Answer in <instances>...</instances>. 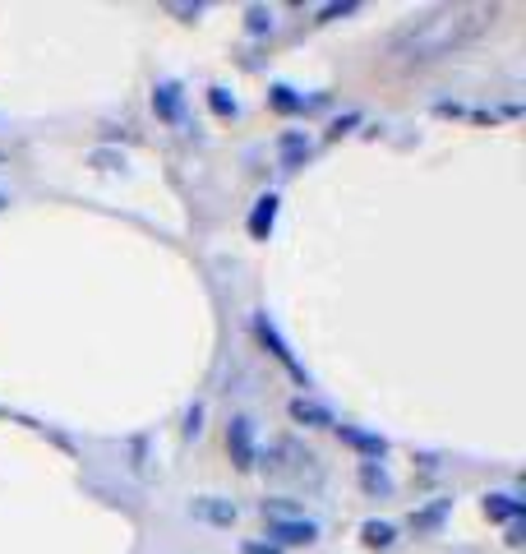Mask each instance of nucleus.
<instances>
[{"label": "nucleus", "mask_w": 526, "mask_h": 554, "mask_svg": "<svg viewBox=\"0 0 526 554\" xmlns=\"http://www.w3.org/2000/svg\"><path fill=\"white\" fill-rule=\"evenodd\" d=\"M356 485L365 499H393L397 476L388 471V462H356Z\"/></svg>", "instance_id": "9b49d317"}, {"label": "nucleus", "mask_w": 526, "mask_h": 554, "mask_svg": "<svg viewBox=\"0 0 526 554\" xmlns=\"http://www.w3.org/2000/svg\"><path fill=\"white\" fill-rule=\"evenodd\" d=\"M480 513L490 522H508V527H513V522L526 518V499L517 490H490L480 499Z\"/></svg>", "instance_id": "f8f14e48"}, {"label": "nucleus", "mask_w": 526, "mask_h": 554, "mask_svg": "<svg viewBox=\"0 0 526 554\" xmlns=\"http://www.w3.org/2000/svg\"><path fill=\"white\" fill-rule=\"evenodd\" d=\"M314 157H319V139H314L310 130H282L277 134V167L287 171V176L305 171Z\"/></svg>", "instance_id": "423d86ee"}, {"label": "nucleus", "mask_w": 526, "mask_h": 554, "mask_svg": "<svg viewBox=\"0 0 526 554\" xmlns=\"http://www.w3.org/2000/svg\"><path fill=\"white\" fill-rule=\"evenodd\" d=\"M250 338L259 342V351H268V356L282 365V374H287L291 384H300L305 393H310V388H314V374L305 370V361L296 356V347L287 342V333L277 328V319H273L268 310H254V314H250Z\"/></svg>", "instance_id": "f257e3e1"}, {"label": "nucleus", "mask_w": 526, "mask_h": 554, "mask_svg": "<svg viewBox=\"0 0 526 554\" xmlns=\"http://www.w3.org/2000/svg\"><path fill=\"white\" fill-rule=\"evenodd\" d=\"M162 14L180 19V24H199V19L208 14V5H204V0H194V5H176V0H167V5H162Z\"/></svg>", "instance_id": "aec40b11"}, {"label": "nucleus", "mask_w": 526, "mask_h": 554, "mask_svg": "<svg viewBox=\"0 0 526 554\" xmlns=\"http://www.w3.org/2000/svg\"><path fill=\"white\" fill-rule=\"evenodd\" d=\"M259 513L263 518H296V504H291V499H263Z\"/></svg>", "instance_id": "4be33fe9"}, {"label": "nucleus", "mask_w": 526, "mask_h": 554, "mask_svg": "<svg viewBox=\"0 0 526 554\" xmlns=\"http://www.w3.org/2000/svg\"><path fill=\"white\" fill-rule=\"evenodd\" d=\"M153 116L171 130H190V97H185V84L180 79H157L153 84Z\"/></svg>", "instance_id": "39448f33"}, {"label": "nucleus", "mask_w": 526, "mask_h": 554, "mask_svg": "<svg viewBox=\"0 0 526 554\" xmlns=\"http://www.w3.org/2000/svg\"><path fill=\"white\" fill-rule=\"evenodd\" d=\"M360 10H365L360 0H342V5H319L314 24H337V19H351V14H360Z\"/></svg>", "instance_id": "a211bd4d"}, {"label": "nucleus", "mask_w": 526, "mask_h": 554, "mask_svg": "<svg viewBox=\"0 0 526 554\" xmlns=\"http://www.w3.org/2000/svg\"><path fill=\"white\" fill-rule=\"evenodd\" d=\"M263 102H268V111H277V116H314V111H328L333 107V93H300L296 84H268V93H263Z\"/></svg>", "instance_id": "7ed1b4c3"}, {"label": "nucleus", "mask_w": 526, "mask_h": 554, "mask_svg": "<svg viewBox=\"0 0 526 554\" xmlns=\"http://www.w3.org/2000/svg\"><path fill=\"white\" fill-rule=\"evenodd\" d=\"M277 213H282V194L277 190H263L259 199H254L250 217H245V231H250V241H273V231H277Z\"/></svg>", "instance_id": "1a4fd4ad"}, {"label": "nucleus", "mask_w": 526, "mask_h": 554, "mask_svg": "<svg viewBox=\"0 0 526 554\" xmlns=\"http://www.w3.org/2000/svg\"><path fill=\"white\" fill-rule=\"evenodd\" d=\"M240 554H287V550H277L273 541H240Z\"/></svg>", "instance_id": "b1692460"}, {"label": "nucleus", "mask_w": 526, "mask_h": 554, "mask_svg": "<svg viewBox=\"0 0 526 554\" xmlns=\"http://www.w3.org/2000/svg\"><path fill=\"white\" fill-rule=\"evenodd\" d=\"M333 434L351 448V453H356L360 462H383V458H388V448H393L379 430H365V425H351V421H337Z\"/></svg>", "instance_id": "0eeeda50"}, {"label": "nucleus", "mask_w": 526, "mask_h": 554, "mask_svg": "<svg viewBox=\"0 0 526 554\" xmlns=\"http://www.w3.org/2000/svg\"><path fill=\"white\" fill-rule=\"evenodd\" d=\"M245 33L250 37H273L277 33V10L273 5H245Z\"/></svg>", "instance_id": "2eb2a0df"}, {"label": "nucleus", "mask_w": 526, "mask_h": 554, "mask_svg": "<svg viewBox=\"0 0 526 554\" xmlns=\"http://www.w3.org/2000/svg\"><path fill=\"white\" fill-rule=\"evenodd\" d=\"M88 167H97V171H125V153H120V148H111V144H97L93 153H88Z\"/></svg>", "instance_id": "f3484780"}, {"label": "nucleus", "mask_w": 526, "mask_h": 554, "mask_svg": "<svg viewBox=\"0 0 526 554\" xmlns=\"http://www.w3.org/2000/svg\"><path fill=\"white\" fill-rule=\"evenodd\" d=\"M360 121H365V111H347V116H337V121L328 125V139H342V134H351Z\"/></svg>", "instance_id": "412c9836"}, {"label": "nucleus", "mask_w": 526, "mask_h": 554, "mask_svg": "<svg viewBox=\"0 0 526 554\" xmlns=\"http://www.w3.org/2000/svg\"><path fill=\"white\" fill-rule=\"evenodd\" d=\"M208 107H213V116H222V121H240V111H245V107H240V97L231 93L227 84L208 88Z\"/></svg>", "instance_id": "dca6fc26"}, {"label": "nucleus", "mask_w": 526, "mask_h": 554, "mask_svg": "<svg viewBox=\"0 0 526 554\" xmlns=\"http://www.w3.org/2000/svg\"><path fill=\"white\" fill-rule=\"evenodd\" d=\"M204 416H208V402L194 398L190 407H185V425H180V430H185V439H199V434H204Z\"/></svg>", "instance_id": "6ab92c4d"}, {"label": "nucleus", "mask_w": 526, "mask_h": 554, "mask_svg": "<svg viewBox=\"0 0 526 554\" xmlns=\"http://www.w3.org/2000/svg\"><path fill=\"white\" fill-rule=\"evenodd\" d=\"M5 208H10V194H5V190H0V213H5Z\"/></svg>", "instance_id": "a878e982"}, {"label": "nucleus", "mask_w": 526, "mask_h": 554, "mask_svg": "<svg viewBox=\"0 0 526 554\" xmlns=\"http://www.w3.org/2000/svg\"><path fill=\"white\" fill-rule=\"evenodd\" d=\"M190 518L204 522V527L227 531V527H236V522H240V504H236V499H227V494H194V499H190Z\"/></svg>", "instance_id": "6e6552de"}, {"label": "nucleus", "mask_w": 526, "mask_h": 554, "mask_svg": "<svg viewBox=\"0 0 526 554\" xmlns=\"http://www.w3.org/2000/svg\"><path fill=\"white\" fill-rule=\"evenodd\" d=\"M522 522H513V527H508V545H513V550H517V545H522Z\"/></svg>", "instance_id": "393cba45"}, {"label": "nucleus", "mask_w": 526, "mask_h": 554, "mask_svg": "<svg viewBox=\"0 0 526 554\" xmlns=\"http://www.w3.org/2000/svg\"><path fill=\"white\" fill-rule=\"evenodd\" d=\"M263 541H273L277 550H310V545L323 541V527L314 518H305V513H296V518H268Z\"/></svg>", "instance_id": "20e7f679"}, {"label": "nucleus", "mask_w": 526, "mask_h": 554, "mask_svg": "<svg viewBox=\"0 0 526 554\" xmlns=\"http://www.w3.org/2000/svg\"><path fill=\"white\" fill-rule=\"evenodd\" d=\"M130 453H134L130 471H144L148 467V434H134V439H130Z\"/></svg>", "instance_id": "5701e85b"}, {"label": "nucleus", "mask_w": 526, "mask_h": 554, "mask_svg": "<svg viewBox=\"0 0 526 554\" xmlns=\"http://www.w3.org/2000/svg\"><path fill=\"white\" fill-rule=\"evenodd\" d=\"M448 518H453V494H439L425 508H411V531L416 536H439Z\"/></svg>", "instance_id": "ddd939ff"}, {"label": "nucleus", "mask_w": 526, "mask_h": 554, "mask_svg": "<svg viewBox=\"0 0 526 554\" xmlns=\"http://www.w3.org/2000/svg\"><path fill=\"white\" fill-rule=\"evenodd\" d=\"M287 416H291V425H300V430H333V425H337L333 407L314 402L310 393H296V398L287 402Z\"/></svg>", "instance_id": "9d476101"}, {"label": "nucleus", "mask_w": 526, "mask_h": 554, "mask_svg": "<svg viewBox=\"0 0 526 554\" xmlns=\"http://www.w3.org/2000/svg\"><path fill=\"white\" fill-rule=\"evenodd\" d=\"M227 458L240 476L259 471V430H254V421L245 411H231V421H227Z\"/></svg>", "instance_id": "f03ea898"}, {"label": "nucleus", "mask_w": 526, "mask_h": 554, "mask_svg": "<svg viewBox=\"0 0 526 554\" xmlns=\"http://www.w3.org/2000/svg\"><path fill=\"white\" fill-rule=\"evenodd\" d=\"M360 545H365V550H393V545H397V527H393V522H383V518L360 522Z\"/></svg>", "instance_id": "4468645a"}]
</instances>
